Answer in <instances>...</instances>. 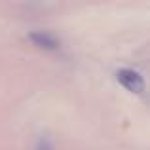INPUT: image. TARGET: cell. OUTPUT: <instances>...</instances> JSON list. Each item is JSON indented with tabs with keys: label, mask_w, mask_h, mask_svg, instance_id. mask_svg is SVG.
<instances>
[{
	"label": "cell",
	"mask_w": 150,
	"mask_h": 150,
	"mask_svg": "<svg viewBox=\"0 0 150 150\" xmlns=\"http://www.w3.org/2000/svg\"><path fill=\"white\" fill-rule=\"evenodd\" d=\"M29 38L38 48H44V50H57L59 48L57 38L51 33H48V30H33V33L29 34Z\"/></svg>",
	"instance_id": "cell-2"
},
{
	"label": "cell",
	"mask_w": 150,
	"mask_h": 150,
	"mask_svg": "<svg viewBox=\"0 0 150 150\" xmlns=\"http://www.w3.org/2000/svg\"><path fill=\"white\" fill-rule=\"evenodd\" d=\"M116 78L125 89H129L131 93H143L144 91V78L141 76L137 70L131 69H122L116 72Z\"/></svg>",
	"instance_id": "cell-1"
},
{
	"label": "cell",
	"mask_w": 150,
	"mask_h": 150,
	"mask_svg": "<svg viewBox=\"0 0 150 150\" xmlns=\"http://www.w3.org/2000/svg\"><path fill=\"white\" fill-rule=\"evenodd\" d=\"M38 150H53V148H51V143L48 139H40V143H38Z\"/></svg>",
	"instance_id": "cell-3"
}]
</instances>
